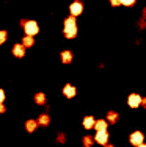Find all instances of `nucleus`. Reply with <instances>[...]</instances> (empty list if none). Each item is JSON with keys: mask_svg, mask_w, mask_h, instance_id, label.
I'll return each instance as SVG.
<instances>
[{"mask_svg": "<svg viewBox=\"0 0 146 147\" xmlns=\"http://www.w3.org/2000/svg\"><path fill=\"white\" fill-rule=\"evenodd\" d=\"M63 92H65V96H66V97H69V99H71V97H74V96H75V92H77V91H75L74 86L66 85V86H65V89H63Z\"/></svg>", "mask_w": 146, "mask_h": 147, "instance_id": "6e6552de", "label": "nucleus"}, {"mask_svg": "<svg viewBox=\"0 0 146 147\" xmlns=\"http://www.w3.org/2000/svg\"><path fill=\"white\" fill-rule=\"evenodd\" d=\"M6 41V31H0V44H3Z\"/></svg>", "mask_w": 146, "mask_h": 147, "instance_id": "f3484780", "label": "nucleus"}, {"mask_svg": "<svg viewBox=\"0 0 146 147\" xmlns=\"http://www.w3.org/2000/svg\"><path fill=\"white\" fill-rule=\"evenodd\" d=\"M107 147H112V146H107Z\"/></svg>", "mask_w": 146, "mask_h": 147, "instance_id": "b1692460", "label": "nucleus"}, {"mask_svg": "<svg viewBox=\"0 0 146 147\" xmlns=\"http://www.w3.org/2000/svg\"><path fill=\"white\" fill-rule=\"evenodd\" d=\"M94 128L97 131H105L107 130V121H97V122H94Z\"/></svg>", "mask_w": 146, "mask_h": 147, "instance_id": "9d476101", "label": "nucleus"}, {"mask_svg": "<svg viewBox=\"0 0 146 147\" xmlns=\"http://www.w3.org/2000/svg\"><path fill=\"white\" fill-rule=\"evenodd\" d=\"M94 119H93L91 116H88V117H85V119H83V127H85V128H88V130H90V128H93V127H94Z\"/></svg>", "mask_w": 146, "mask_h": 147, "instance_id": "9b49d317", "label": "nucleus"}, {"mask_svg": "<svg viewBox=\"0 0 146 147\" xmlns=\"http://www.w3.org/2000/svg\"><path fill=\"white\" fill-rule=\"evenodd\" d=\"M85 147H90V146H85Z\"/></svg>", "mask_w": 146, "mask_h": 147, "instance_id": "393cba45", "label": "nucleus"}, {"mask_svg": "<svg viewBox=\"0 0 146 147\" xmlns=\"http://www.w3.org/2000/svg\"><path fill=\"white\" fill-rule=\"evenodd\" d=\"M121 3H123V5H126V6H130V5H134V0H123V2H121Z\"/></svg>", "mask_w": 146, "mask_h": 147, "instance_id": "6ab92c4d", "label": "nucleus"}, {"mask_svg": "<svg viewBox=\"0 0 146 147\" xmlns=\"http://www.w3.org/2000/svg\"><path fill=\"white\" fill-rule=\"evenodd\" d=\"M3 100H5V92H3L2 89H0V105L3 103Z\"/></svg>", "mask_w": 146, "mask_h": 147, "instance_id": "aec40b11", "label": "nucleus"}, {"mask_svg": "<svg viewBox=\"0 0 146 147\" xmlns=\"http://www.w3.org/2000/svg\"><path fill=\"white\" fill-rule=\"evenodd\" d=\"M36 125H38L36 121H27L25 127H27V130H29V131H33L35 128H36Z\"/></svg>", "mask_w": 146, "mask_h": 147, "instance_id": "2eb2a0df", "label": "nucleus"}, {"mask_svg": "<svg viewBox=\"0 0 146 147\" xmlns=\"http://www.w3.org/2000/svg\"><path fill=\"white\" fill-rule=\"evenodd\" d=\"M24 25V30H25V34L27 36H35V34H38V31H39V27H38V24L35 22V20H29V22H22Z\"/></svg>", "mask_w": 146, "mask_h": 147, "instance_id": "f03ea898", "label": "nucleus"}, {"mask_svg": "<svg viewBox=\"0 0 146 147\" xmlns=\"http://www.w3.org/2000/svg\"><path fill=\"white\" fill-rule=\"evenodd\" d=\"M120 3H121V2H118V0H113L112 5H113V6H116V5H120Z\"/></svg>", "mask_w": 146, "mask_h": 147, "instance_id": "412c9836", "label": "nucleus"}, {"mask_svg": "<svg viewBox=\"0 0 146 147\" xmlns=\"http://www.w3.org/2000/svg\"><path fill=\"white\" fill-rule=\"evenodd\" d=\"M137 147H146L145 144H140V146H137Z\"/></svg>", "mask_w": 146, "mask_h": 147, "instance_id": "5701e85b", "label": "nucleus"}, {"mask_svg": "<svg viewBox=\"0 0 146 147\" xmlns=\"http://www.w3.org/2000/svg\"><path fill=\"white\" fill-rule=\"evenodd\" d=\"M130 142H132L134 146H140V144H143V135H141L140 131L132 133V135H130Z\"/></svg>", "mask_w": 146, "mask_h": 147, "instance_id": "20e7f679", "label": "nucleus"}, {"mask_svg": "<svg viewBox=\"0 0 146 147\" xmlns=\"http://www.w3.org/2000/svg\"><path fill=\"white\" fill-rule=\"evenodd\" d=\"M107 139H109L107 131H97V135H96V142H99V144H105Z\"/></svg>", "mask_w": 146, "mask_h": 147, "instance_id": "0eeeda50", "label": "nucleus"}, {"mask_svg": "<svg viewBox=\"0 0 146 147\" xmlns=\"http://www.w3.org/2000/svg\"><path fill=\"white\" fill-rule=\"evenodd\" d=\"M2 113H5V107H3V105H0V114Z\"/></svg>", "mask_w": 146, "mask_h": 147, "instance_id": "4be33fe9", "label": "nucleus"}, {"mask_svg": "<svg viewBox=\"0 0 146 147\" xmlns=\"http://www.w3.org/2000/svg\"><path fill=\"white\" fill-rule=\"evenodd\" d=\"M91 142H93L91 138H88V136H86V138H83V144H85V146H90Z\"/></svg>", "mask_w": 146, "mask_h": 147, "instance_id": "a211bd4d", "label": "nucleus"}, {"mask_svg": "<svg viewBox=\"0 0 146 147\" xmlns=\"http://www.w3.org/2000/svg\"><path fill=\"white\" fill-rule=\"evenodd\" d=\"M109 121L115 124V122L118 121V114H116V113H113V111H112V113H109Z\"/></svg>", "mask_w": 146, "mask_h": 147, "instance_id": "dca6fc26", "label": "nucleus"}, {"mask_svg": "<svg viewBox=\"0 0 146 147\" xmlns=\"http://www.w3.org/2000/svg\"><path fill=\"white\" fill-rule=\"evenodd\" d=\"M22 45L24 47H32L33 45V38L32 36H24V41H22Z\"/></svg>", "mask_w": 146, "mask_h": 147, "instance_id": "ddd939ff", "label": "nucleus"}, {"mask_svg": "<svg viewBox=\"0 0 146 147\" xmlns=\"http://www.w3.org/2000/svg\"><path fill=\"white\" fill-rule=\"evenodd\" d=\"M71 14H72V17H75V16H79L82 13V9H83V5L80 2H75V3H72L71 5Z\"/></svg>", "mask_w": 146, "mask_h": 147, "instance_id": "39448f33", "label": "nucleus"}, {"mask_svg": "<svg viewBox=\"0 0 146 147\" xmlns=\"http://www.w3.org/2000/svg\"><path fill=\"white\" fill-rule=\"evenodd\" d=\"M49 122H50V119H49L47 114H41V116L38 117V124L39 125H47Z\"/></svg>", "mask_w": 146, "mask_h": 147, "instance_id": "f8f14e48", "label": "nucleus"}, {"mask_svg": "<svg viewBox=\"0 0 146 147\" xmlns=\"http://www.w3.org/2000/svg\"><path fill=\"white\" fill-rule=\"evenodd\" d=\"M60 58H61V61H63L65 64H69V63L72 61V53L71 52H61Z\"/></svg>", "mask_w": 146, "mask_h": 147, "instance_id": "1a4fd4ad", "label": "nucleus"}, {"mask_svg": "<svg viewBox=\"0 0 146 147\" xmlns=\"http://www.w3.org/2000/svg\"><path fill=\"white\" fill-rule=\"evenodd\" d=\"M75 17H68V19L65 20V34L66 38H75V34H77V25H75Z\"/></svg>", "mask_w": 146, "mask_h": 147, "instance_id": "f257e3e1", "label": "nucleus"}, {"mask_svg": "<svg viewBox=\"0 0 146 147\" xmlns=\"http://www.w3.org/2000/svg\"><path fill=\"white\" fill-rule=\"evenodd\" d=\"M13 55L17 58H22L24 55H25V47H24L22 44H16L14 47H13Z\"/></svg>", "mask_w": 146, "mask_h": 147, "instance_id": "423d86ee", "label": "nucleus"}, {"mask_svg": "<svg viewBox=\"0 0 146 147\" xmlns=\"http://www.w3.org/2000/svg\"><path fill=\"white\" fill-rule=\"evenodd\" d=\"M127 103H129V107H132V108H137L141 105V97L138 96V94H130L129 99H127Z\"/></svg>", "mask_w": 146, "mask_h": 147, "instance_id": "7ed1b4c3", "label": "nucleus"}, {"mask_svg": "<svg viewBox=\"0 0 146 147\" xmlns=\"http://www.w3.org/2000/svg\"><path fill=\"white\" fill-rule=\"evenodd\" d=\"M35 102H36V103H39V105H43L44 102H46V96H44L43 92L36 94V96H35Z\"/></svg>", "mask_w": 146, "mask_h": 147, "instance_id": "4468645a", "label": "nucleus"}]
</instances>
